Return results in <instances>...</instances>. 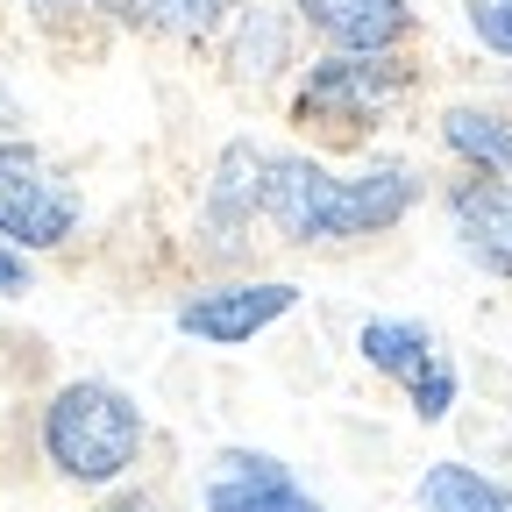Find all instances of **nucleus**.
Returning <instances> with one entry per match:
<instances>
[{
  "label": "nucleus",
  "instance_id": "obj_1",
  "mask_svg": "<svg viewBox=\"0 0 512 512\" xmlns=\"http://www.w3.org/2000/svg\"><path fill=\"white\" fill-rule=\"evenodd\" d=\"M427 200V178L413 164H370V171H328L320 157L271 150L264 171V228L285 249H356L392 235Z\"/></svg>",
  "mask_w": 512,
  "mask_h": 512
},
{
  "label": "nucleus",
  "instance_id": "obj_2",
  "mask_svg": "<svg viewBox=\"0 0 512 512\" xmlns=\"http://www.w3.org/2000/svg\"><path fill=\"white\" fill-rule=\"evenodd\" d=\"M36 456L72 491H121L150 456V413L114 377H64L36 413Z\"/></svg>",
  "mask_w": 512,
  "mask_h": 512
},
{
  "label": "nucleus",
  "instance_id": "obj_3",
  "mask_svg": "<svg viewBox=\"0 0 512 512\" xmlns=\"http://www.w3.org/2000/svg\"><path fill=\"white\" fill-rule=\"evenodd\" d=\"M406 93H413V64L399 50H384V57L328 50V57H313L299 72L292 121L313 128V136H363V128H377Z\"/></svg>",
  "mask_w": 512,
  "mask_h": 512
},
{
  "label": "nucleus",
  "instance_id": "obj_4",
  "mask_svg": "<svg viewBox=\"0 0 512 512\" xmlns=\"http://www.w3.org/2000/svg\"><path fill=\"white\" fill-rule=\"evenodd\" d=\"M86 228V200L72 171H64L43 143L0 136V242H15L22 256L72 249Z\"/></svg>",
  "mask_w": 512,
  "mask_h": 512
},
{
  "label": "nucleus",
  "instance_id": "obj_5",
  "mask_svg": "<svg viewBox=\"0 0 512 512\" xmlns=\"http://www.w3.org/2000/svg\"><path fill=\"white\" fill-rule=\"evenodd\" d=\"M299 278H249V271H228V278H200L192 292H178L171 306V328L200 349H249L264 342L278 320L299 313Z\"/></svg>",
  "mask_w": 512,
  "mask_h": 512
},
{
  "label": "nucleus",
  "instance_id": "obj_6",
  "mask_svg": "<svg viewBox=\"0 0 512 512\" xmlns=\"http://www.w3.org/2000/svg\"><path fill=\"white\" fill-rule=\"evenodd\" d=\"M264 171H271V150L249 136H235L214 157L207 192H200V221H192V235H200V249L214 264H242L249 228H264Z\"/></svg>",
  "mask_w": 512,
  "mask_h": 512
},
{
  "label": "nucleus",
  "instance_id": "obj_7",
  "mask_svg": "<svg viewBox=\"0 0 512 512\" xmlns=\"http://www.w3.org/2000/svg\"><path fill=\"white\" fill-rule=\"evenodd\" d=\"M200 512H328V505L299 484V470L285 456L235 441L200 477Z\"/></svg>",
  "mask_w": 512,
  "mask_h": 512
},
{
  "label": "nucleus",
  "instance_id": "obj_8",
  "mask_svg": "<svg viewBox=\"0 0 512 512\" xmlns=\"http://www.w3.org/2000/svg\"><path fill=\"white\" fill-rule=\"evenodd\" d=\"M441 207H448V221H456V242H463L470 264L484 278L512 285V185L484 178V171H463L456 185L441 192Z\"/></svg>",
  "mask_w": 512,
  "mask_h": 512
},
{
  "label": "nucleus",
  "instance_id": "obj_9",
  "mask_svg": "<svg viewBox=\"0 0 512 512\" xmlns=\"http://www.w3.org/2000/svg\"><path fill=\"white\" fill-rule=\"evenodd\" d=\"M292 22H306L328 50L384 57L413 36V0H292Z\"/></svg>",
  "mask_w": 512,
  "mask_h": 512
},
{
  "label": "nucleus",
  "instance_id": "obj_10",
  "mask_svg": "<svg viewBox=\"0 0 512 512\" xmlns=\"http://www.w3.org/2000/svg\"><path fill=\"white\" fill-rule=\"evenodd\" d=\"M413 505L420 512H512V484L477 470V463H463V456H441V463L420 470Z\"/></svg>",
  "mask_w": 512,
  "mask_h": 512
},
{
  "label": "nucleus",
  "instance_id": "obj_11",
  "mask_svg": "<svg viewBox=\"0 0 512 512\" xmlns=\"http://www.w3.org/2000/svg\"><path fill=\"white\" fill-rule=\"evenodd\" d=\"M434 349H441V335L427 328V320H406V313H370L363 328H356V356H363V370H377L384 384H406Z\"/></svg>",
  "mask_w": 512,
  "mask_h": 512
},
{
  "label": "nucleus",
  "instance_id": "obj_12",
  "mask_svg": "<svg viewBox=\"0 0 512 512\" xmlns=\"http://www.w3.org/2000/svg\"><path fill=\"white\" fill-rule=\"evenodd\" d=\"M441 143L463 171H484V178H505L512 185V121L491 114V107H441Z\"/></svg>",
  "mask_w": 512,
  "mask_h": 512
},
{
  "label": "nucleus",
  "instance_id": "obj_13",
  "mask_svg": "<svg viewBox=\"0 0 512 512\" xmlns=\"http://www.w3.org/2000/svg\"><path fill=\"white\" fill-rule=\"evenodd\" d=\"M228 64L242 79H278L292 64V8H271V0H242L235 8V43Z\"/></svg>",
  "mask_w": 512,
  "mask_h": 512
},
{
  "label": "nucleus",
  "instance_id": "obj_14",
  "mask_svg": "<svg viewBox=\"0 0 512 512\" xmlns=\"http://www.w3.org/2000/svg\"><path fill=\"white\" fill-rule=\"evenodd\" d=\"M242 0H136V29L150 36H171V43H207L221 22H235Z\"/></svg>",
  "mask_w": 512,
  "mask_h": 512
},
{
  "label": "nucleus",
  "instance_id": "obj_15",
  "mask_svg": "<svg viewBox=\"0 0 512 512\" xmlns=\"http://www.w3.org/2000/svg\"><path fill=\"white\" fill-rule=\"evenodd\" d=\"M399 392H406V406H413L420 427H441L448 413L463 406V370H456V356H448V349H434V356L399 384Z\"/></svg>",
  "mask_w": 512,
  "mask_h": 512
},
{
  "label": "nucleus",
  "instance_id": "obj_16",
  "mask_svg": "<svg viewBox=\"0 0 512 512\" xmlns=\"http://www.w3.org/2000/svg\"><path fill=\"white\" fill-rule=\"evenodd\" d=\"M22 8L43 22V29H64V22H128L136 15V0H22Z\"/></svg>",
  "mask_w": 512,
  "mask_h": 512
},
{
  "label": "nucleus",
  "instance_id": "obj_17",
  "mask_svg": "<svg viewBox=\"0 0 512 512\" xmlns=\"http://www.w3.org/2000/svg\"><path fill=\"white\" fill-rule=\"evenodd\" d=\"M463 15H470V36L512 64V0H463Z\"/></svg>",
  "mask_w": 512,
  "mask_h": 512
},
{
  "label": "nucleus",
  "instance_id": "obj_18",
  "mask_svg": "<svg viewBox=\"0 0 512 512\" xmlns=\"http://www.w3.org/2000/svg\"><path fill=\"white\" fill-rule=\"evenodd\" d=\"M86 512H178L164 491H150V484H121V491H100Z\"/></svg>",
  "mask_w": 512,
  "mask_h": 512
},
{
  "label": "nucleus",
  "instance_id": "obj_19",
  "mask_svg": "<svg viewBox=\"0 0 512 512\" xmlns=\"http://www.w3.org/2000/svg\"><path fill=\"white\" fill-rule=\"evenodd\" d=\"M29 292H36V256L0 242V299H29Z\"/></svg>",
  "mask_w": 512,
  "mask_h": 512
}]
</instances>
